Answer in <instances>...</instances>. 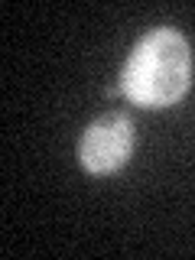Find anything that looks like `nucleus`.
Returning a JSON list of instances; mask_svg holds the SVG:
<instances>
[{
    "label": "nucleus",
    "mask_w": 195,
    "mask_h": 260,
    "mask_svg": "<svg viewBox=\"0 0 195 260\" xmlns=\"http://www.w3.org/2000/svg\"><path fill=\"white\" fill-rule=\"evenodd\" d=\"M192 81V52L185 36L173 26L146 32L120 72V94L140 108H169L189 91Z\"/></svg>",
    "instance_id": "f257e3e1"
},
{
    "label": "nucleus",
    "mask_w": 195,
    "mask_h": 260,
    "mask_svg": "<svg viewBox=\"0 0 195 260\" xmlns=\"http://www.w3.org/2000/svg\"><path fill=\"white\" fill-rule=\"evenodd\" d=\"M134 153V124L124 114H104L85 127L78 143V159L88 173L108 176L117 173Z\"/></svg>",
    "instance_id": "f03ea898"
}]
</instances>
